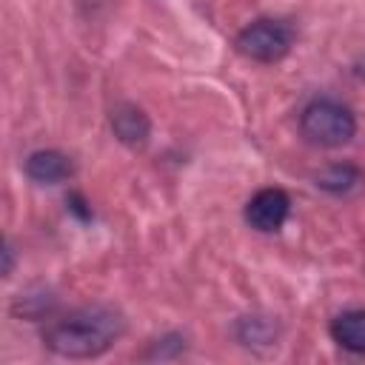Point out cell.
<instances>
[{
	"label": "cell",
	"mask_w": 365,
	"mask_h": 365,
	"mask_svg": "<svg viewBox=\"0 0 365 365\" xmlns=\"http://www.w3.org/2000/svg\"><path fill=\"white\" fill-rule=\"evenodd\" d=\"M294 46V29L277 17H259L237 34V51L257 63H277Z\"/></svg>",
	"instance_id": "3957f363"
},
{
	"label": "cell",
	"mask_w": 365,
	"mask_h": 365,
	"mask_svg": "<svg viewBox=\"0 0 365 365\" xmlns=\"http://www.w3.org/2000/svg\"><path fill=\"white\" fill-rule=\"evenodd\" d=\"M299 131L311 145L339 148L354 140L356 117L348 106L336 100H311L299 114Z\"/></svg>",
	"instance_id": "7a4b0ae2"
},
{
	"label": "cell",
	"mask_w": 365,
	"mask_h": 365,
	"mask_svg": "<svg viewBox=\"0 0 365 365\" xmlns=\"http://www.w3.org/2000/svg\"><path fill=\"white\" fill-rule=\"evenodd\" d=\"M111 128L114 134L125 143V145H143L151 134V123L148 117L143 114V108L131 106V103H120L114 111H111Z\"/></svg>",
	"instance_id": "8992f818"
},
{
	"label": "cell",
	"mask_w": 365,
	"mask_h": 365,
	"mask_svg": "<svg viewBox=\"0 0 365 365\" xmlns=\"http://www.w3.org/2000/svg\"><path fill=\"white\" fill-rule=\"evenodd\" d=\"M125 331V319L111 305H83L54 319L43 331V345L66 359H94Z\"/></svg>",
	"instance_id": "6da1fadb"
},
{
	"label": "cell",
	"mask_w": 365,
	"mask_h": 365,
	"mask_svg": "<svg viewBox=\"0 0 365 365\" xmlns=\"http://www.w3.org/2000/svg\"><path fill=\"white\" fill-rule=\"evenodd\" d=\"M11 262H14V259H11V245H6V248H3V277L11 274Z\"/></svg>",
	"instance_id": "9c48e42d"
},
{
	"label": "cell",
	"mask_w": 365,
	"mask_h": 365,
	"mask_svg": "<svg viewBox=\"0 0 365 365\" xmlns=\"http://www.w3.org/2000/svg\"><path fill=\"white\" fill-rule=\"evenodd\" d=\"M362 182H365V174L348 163H334L317 174V185L328 194H348V191L359 188Z\"/></svg>",
	"instance_id": "ba28073f"
},
{
	"label": "cell",
	"mask_w": 365,
	"mask_h": 365,
	"mask_svg": "<svg viewBox=\"0 0 365 365\" xmlns=\"http://www.w3.org/2000/svg\"><path fill=\"white\" fill-rule=\"evenodd\" d=\"M291 214V197L282 188H259L245 202V222L259 234H274Z\"/></svg>",
	"instance_id": "277c9868"
},
{
	"label": "cell",
	"mask_w": 365,
	"mask_h": 365,
	"mask_svg": "<svg viewBox=\"0 0 365 365\" xmlns=\"http://www.w3.org/2000/svg\"><path fill=\"white\" fill-rule=\"evenodd\" d=\"M23 171L34 180V182H43V185H54V182H63L74 174V165L71 160L63 154V151H54V148H40V151H31L23 163Z\"/></svg>",
	"instance_id": "5b68a950"
},
{
	"label": "cell",
	"mask_w": 365,
	"mask_h": 365,
	"mask_svg": "<svg viewBox=\"0 0 365 365\" xmlns=\"http://www.w3.org/2000/svg\"><path fill=\"white\" fill-rule=\"evenodd\" d=\"M331 339L351 354H365V311H342L331 319Z\"/></svg>",
	"instance_id": "52a82bcc"
}]
</instances>
